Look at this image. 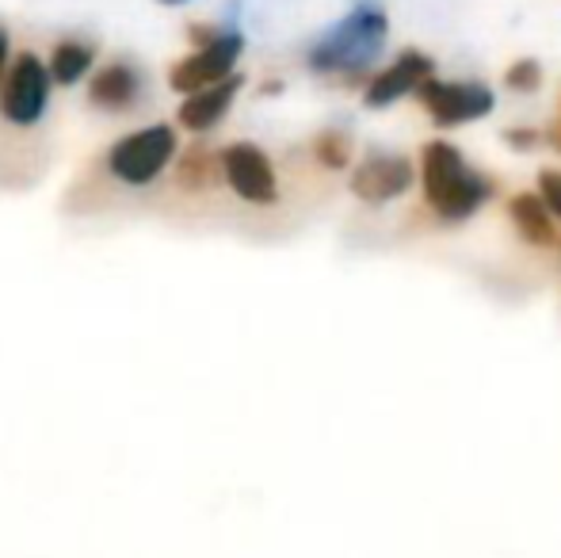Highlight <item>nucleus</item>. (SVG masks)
Instances as JSON below:
<instances>
[{
    "instance_id": "f257e3e1",
    "label": "nucleus",
    "mask_w": 561,
    "mask_h": 558,
    "mask_svg": "<svg viewBox=\"0 0 561 558\" xmlns=\"http://www.w3.org/2000/svg\"><path fill=\"white\" fill-rule=\"evenodd\" d=\"M421 184L428 207L444 223H466L493 195V180L473 172L450 141H428L421 149Z\"/></svg>"
},
{
    "instance_id": "39448f33",
    "label": "nucleus",
    "mask_w": 561,
    "mask_h": 558,
    "mask_svg": "<svg viewBox=\"0 0 561 558\" xmlns=\"http://www.w3.org/2000/svg\"><path fill=\"white\" fill-rule=\"evenodd\" d=\"M222 172L226 184L237 200L252 203V207H272L279 203V176L275 164L256 141H229L222 149Z\"/></svg>"
},
{
    "instance_id": "dca6fc26",
    "label": "nucleus",
    "mask_w": 561,
    "mask_h": 558,
    "mask_svg": "<svg viewBox=\"0 0 561 558\" xmlns=\"http://www.w3.org/2000/svg\"><path fill=\"white\" fill-rule=\"evenodd\" d=\"M504 84H508L512 92H535L542 84V66L531 58L516 61V66H508V73H504Z\"/></svg>"
},
{
    "instance_id": "1a4fd4ad",
    "label": "nucleus",
    "mask_w": 561,
    "mask_h": 558,
    "mask_svg": "<svg viewBox=\"0 0 561 558\" xmlns=\"http://www.w3.org/2000/svg\"><path fill=\"white\" fill-rule=\"evenodd\" d=\"M146 100V81L130 61H107L89 81V104L107 115H126Z\"/></svg>"
},
{
    "instance_id": "f03ea898",
    "label": "nucleus",
    "mask_w": 561,
    "mask_h": 558,
    "mask_svg": "<svg viewBox=\"0 0 561 558\" xmlns=\"http://www.w3.org/2000/svg\"><path fill=\"white\" fill-rule=\"evenodd\" d=\"M386 35H390V20L382 8H355L310 50V69L313 73H340L347 84H355L386 46Z\"/></svg>"
},
{
    "instance_id": "7ed1b4c3",
    "label": "nucleus",
    "mask_w": 561,
    "mask_h": 558,
    "mask_svg": "<svg viewBox=\"0 0 561 558\" xmlns=\"http://www.w3.org/2000/svg\"><path fill=\"white\" fill-rule=\"evenodd\" d=\"M180 157L176 130L169 123H153V127L130 130L118 141H112L104 153V176L107 184H118L126 192H141V187L157 184L164 169Z\"/></svg>"
},
{
    "instance_id": "4468645a",
    "label": "nucleus",
    "mask_w": 561,
    "mask_h": 558,
    "mask_svg": "<svg viewBox=\"0 0 561 558\" xmlns=\"http://www.w3.org/2000/svg\"><path fill=\"white\" fill-rule=\"evenodd\" d=\"M92 46L89 43H77V38H66V43H58L50 50V58H46V66H50V77H54V84H77L84 73L92 69Z\"/></svg>"
},
{
    "instance_id": "ddd939ff",
    "label": "nucleus",
    "mask_w": 561,
    "mask_h": 558,
    "mask_svg": "<svg viewBox=\"0 0 561 558\" xmlns=\"http://www.w3.org/2000/svg\"><path fill=\"white\" fill-rule=\"evenodd\" d=\"M508 218H512V226H516L519 238H524L527 246L550 249L558 241L554 215H550V207L542 203V195H531V192L512 195V200H508Z\"/></svg>"
},
{
    "instance_id": "6ab92c4d",
    "label": "nucleus",
    "mask_w": 561,
    "mask_h": 558,
    "mask_svg": "<svg viewBox=\"0 0 561 558\" xmlns=\"http://www.w3.org/2000/svg\"><path fill=\"white\" fill-rule=\"evenodd\" d=\"M8 77V31L0 27V84H4Z\"/></svg>"
},
{
    "instance_id": "f8f14e48",
    "label": "nucleus",
    "mask_w": 561,
    "mask_h": 558,
    "mask_svg": "<svg viewBox=\"0 0 561 558\" xmlns=\"http://www.w3.org/2000/svg\"><path fill=\"white\" fill-rule=\"evenodd\" d=\"M226 180L222 172V149H207V146H187L184 153L176 157V169H172V187L187 195H207L215 192Z\"/></svg>"
},
{
    "instance_id": "f3484780",
    "label": "nucleus",
    "mask_w": 561,
    "mask_h": 558,
    "mask_svg": "<svg viewBox=\"0 0 561 558\" xmlns=\"http://www.w3.org/2000/svg\"><path fill=\"white\" fill-rule=\"evenodd\" d=\"M539 195L550 207V215L561 218V169H542L539 172Z\"/></svg>"
},
{
    "instance_id": "9d476101",
    "label": "nucleus",
    "mask_w": 561,
    "mask_h": 558,
    "mask_svg": "<svg viewBox=\"0 0 561 558\" xmlns=\"http://www.w3.org/2000/svg\"><path fill=\"white\" fill-rule=\"evenodd\" d=\"M432 58L421 50H405L393 66H386L382 73L375 77V81L367 84V96H363V104L367 107H390L398 104L401 96H409V92H416L424 81L432 77Z\"/></svg>"
},
{
    "instance_id": "aec40b11",
    "label": "nucleus",
    "mask_w": 561,
    "mask_h": 558,
    "mask_svg": "<svg viewBox=\"0 0 561 558\" xmlns=\"http://www.w3.org/2000/svg\"><path fill=\"white\" fill-rule=\"evenodd\" d=\"M550 141H554V149H558V153H561V112H558L554 127H550Z\"/></svg>"
},
{
    "instance_id": "9b49d317",
    "label": "nucleus",
    "mask_w": 561,
    "mask_h": 558,
    "mask_svg": "<svg viewBox=\"0 0 561 558\" xmlns=\"http://www.w3.org/2000/svg\"><path fill=\"white\" fill-rule=\"evenodd\" d=\"M241 77H226L222 84H210V89L195 92V96H187L184 104H180L176 119L180 127L195 130V135H203V130H215L218 123L226 119V112L233 107L237 92H241Z\"/></svg>"
},
{
    "instance_id": "0eeeda50",
    "label": "nucleus",
    "mask_w": 561,
    "mask_h": 558,
    "mask_svg": "<svg viewBox=\"0 0 561 558\" xmlns=\"http://www.w3.org/2000/svg\"><path fill=\"white\" fill-rule=\"evenodd\" d=\"M413 96L421 100L424 112H428L436 123H444V127L485 119L496 104L493 89H485V84H478V81H436V77H428Z\"/></svg>"
},
{
    "instance_id": "2eb2a0df",
    "label": "nucleus",
    "mask_w": 561,
    "mask_h": 558,
    "mask_svg": "<svg viewBox=\"0 0 561 558\" xmlns=\"http://www.w3.org/2000/svg\"><path fill=\"white\" fill-rule=\"evenodd\" d=\"M313 157L325 169H344V164H352V138L344 130H321L313 138Z\"/></svg>"
},
{
    "instance_id": "423d86ee",
    "label": "nucleus",
    "mask_w": 561,
    "mask_h": 558,
    "mask_svg": "<svg viewBox=\"0 0 561 558\" xmlns=\"http://www.w3.org/2000/svg\"><path fill=\"white\" fill-rule=\"evenodd\" d=\"M241 50H244V38L237 35V31H222L210 46L172 61V69H169L172 92L195 96V92L210 89V84H222L226 77H233V66H237V58H241Z\"/></svg>"
},
{
    "instance_id": "a211bd4d",
    "label": "nucleus",
    "mask_w": 561,
    "mask_h": 558,
    "mask_svg": "<svg viewBox=\"0 0 561 558\" xmlns=\"http://www.w3.org/2000/svg\"><path fill=\"white\" fill-rule=\"evenodd\" d=\"M504 141H508L512 149H531L535 141H539V130H531V127H508V130H504Z\"/></svg>"
},
{
    "instance_id": "412c9836",
    "label": "nucleus",
    "mask_w": 561,
    "mask_h": 558,
    "mask_svg": "<svg viewBox=\"0 0 561 558\" xmlns=\"http://www.w3.org/2000/svg\"><path fill=\"white\" fill-rule=\"evenodd\" d=\"M161 4H187V0H161Z\"/></svg>"
},
{
    "instance_id": "6e6552de",
    "label": "nucleus",
    "mask_w": 561,
    "mask_h": 558,
    "mask_svg": "<svg viewBox=\"0 0 561 558\" xmlns=\"http://www.w3.org/2000/svg\"><path fill=\"white\" fill-rule=\"evenodd\" d=\"M413 187V164L398 153H370L352 172V192L363 203H390Z\"/></svg>"
},
{
    "instance_id": "20e7f679",
    "label": "nucleus",
    "mask_w": 561,
    "mask_h": 558,
    "mask_svg": "<svg viewBox=\"0 0 561 558\" xmlns=\"http://www.w3.org/2000/svg\"><path fill=\"white\" fill-rule=\"evenodd\" d=\"M50 66L35 50L15 54L8 77L0 84V119L15 130H31L46 119L50 107Z\"/></svg>"
}]
</instances>
